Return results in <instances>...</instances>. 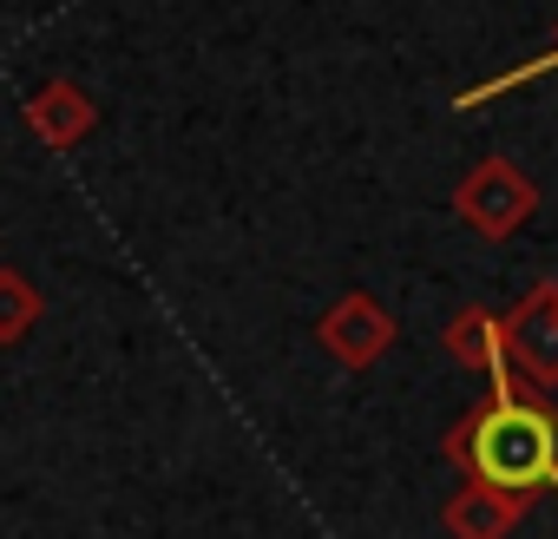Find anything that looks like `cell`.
Segmentation results:
<instances>
[{
  "instance_id": "cell-1",
  "label": "cell",
  "mask_w": 558,
  "mask_h": 539,
  "mask_svg": "<svg viewBox=\"0 0 558 539\" xmlns=\"http://www.w3.org/2000/svg\"><path fill=\"white\" fill-rule=\"evenodd\" d=\"M440 454L466 480H493L512 493H558V408L532 382H493L440 441Z\"/></svg>"
},
{
  "instance_id": "cell-2",
  "label": "cell",
  "mask_w": 558,
  "mask_h": 539,
  "mask_svg": "<svg viewBox=\"0 0 558 539\" xmlns=\"http://www.w3.org/2000/svg\"><path fill=\"white\" fill-rule=\"evenodd\" d=\"M532 211H538V184L512 165V158H480L460 184H453V217L466 224V230H480L486 243H506V237H519L525 224H532Z\"/></svg>"
},
{
  "instance_id": "cell-3",
  "label": "cell",
  "mask_w": 558,
  "mask_h": 539,
  "mask_svg": "<svg viewBox=\"0 0 558 539\" xmlns=\"http://www.w3.org/2000/svg\"><path fill=\"white\" fill-rule=\"evenodd\" d=\"M395 316H388V303L381 297H368V290H349V297H336L329 310H323V323H316V343H323V356L336 362V369H375L388 349H395Z\"/></svg>"
},
{
  "instance_id": "cell-4",
  "label": "cell",
  "mask_w": 558,
  "mask_h": 539,
  "mask_svg": "<svg viewBox=\"0 0 558 539\" xmlns=\"http://www.w3.org/2000/svg\"><path fill=\"white\" fill-rule=\"evenodd\" d=\"M506 356L519 382L558 388V284H538L525 303L506 310Z\"/></svg>"
},
{
  "instance_id": "cell-5",
  "label": "cell",
  "mask_w": 558,
  "mask_h": 539,
  "mask_svg": "<svg viewBox=\"0 0 558 539\" xmlns=\"http://www.w3.org/2000/svg\"><path fill=\"white\" fill-rule=\"evenodd\" d=\"M525 519H532V493H512V487H493V480H466L440 506V526L453 539H512Z\"/></svg>"
},
{
  "instance_id": "cell-6",
  "label": "cell",
  "mask_w": 558,
  "mask_h": 539,
  "mask_svg": "<svg viewBox=\"0 0 558 539\" xmlns=\"http://www.w3.org/2000/svg\"><path fill=\"white\" fill-rule=\"evenodd\" d=\"M21 119H27V132H34L47 152H73L80 139L99 132V99H93L86 86H73V80H47V86L21 106Z\"/></svg>"
},
{
  "instance_id": "cell-7",
  "label": "cell",
  "mask_w": 558,
  "mask_h": 539,
  "mask_svg": "<svg viewBox=\"0 0 558 539\" xmlns=\"http://www.w3.org/2000/svg\"><path fill=\"white\" fill-rule=\"evenodd\" d=\"M440 349H447L460 369L486 375V382H512V356H506V316H493V310H480V303H466V310H453V316H447V330H440Z\"/></svg>"
},
{
  "instance_id": "cell-8",
  "label": "cell",
  "mask_w": 558,
  "mask_h": 539,
  "mask_svg": "<svg viewBox=\"0 0 558 539\" xmlns=\"http://www.w3.org/2000/svg\"><path fill=\"white\" fill-rule=\"evenodd\" d=\"M40 316H47L40 284L27 277V270H8V263H0V349L27 343V336L40 330Z\"/></svg>"
},
{
  "instance_id": "cell-9",
  "label": "cell",
  "mask_w": 558,
  "mask_h": 539,
  "mask_svg": "<svg viewBox=\"0 0 558 539\" xmlns=\"http://www.w3.org/2000/svg\"><path fill=\"white\" fill-rule=\"evenodd\" d=\"M545 73H558V40H551L545 53H532V60H519V67L480 80V86H466V93L453 99V112H473V106H486V99H499V93H519V86H532V80H545Z\"/></svg>"
}]
</instances>
